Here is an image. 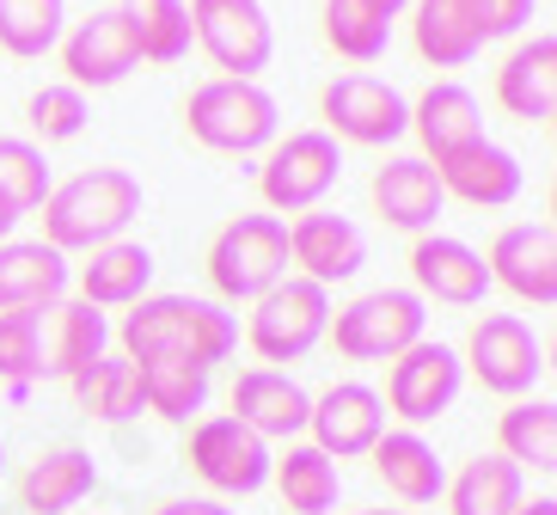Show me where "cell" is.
I'll use <instances>...</instances> for the list:
<instances>
[{
    "instance_id": "obj_15",
    "label": "cell",
    "mask_w": 557,
    "mask_h": 515,
    "mask_svg": "<svg viewBox=\"0 0 557 515\" xmlns=\"http://www.w3.org/2000/svg\"><path fill=\"white\" fill-rule=\"evenodd\" d=\"M307 430H312V449L331 454V461H356L368 454L386 436V405H380L374 387L361 381H331L307 412Z\"/></svg>"
},
{
    "instance_id": "obj_21",
    "label": "cell",
    "mask_w": 557,
    "mask_h": 515,
    "mask_svg": "<svg viewBox=\"0 0 557 515\" xmlns=\"http://www.w3.org/2000/svg\"><path fill=\"white\" fill-rule=\"evenodd\" d=\"M435 179H442V197H459V203H472V209H508V203L521 197L527 172L515 154L496 148L491 135H484L472 148L447 154L442 167H435Z\"/></svg>"
},
{
    "instance_id": "obj_27",
    "label": "cell",
    "mask_w": 557,
    "mask_h": 515,
    "mask_svg": "<svg viewBox=\"0 0 557 515\" xmlns=\"http://www.w3.org/2000/svg\"><path fill=\"white\" fill-rule=\"evenodd\" d=\"M153 283V252L135 246V240H111V246L86 252L81 265V301L86 307H135Z\"/></svg>"
},
{
    "instance_id": "obj_20",
    "label": "cell",
    "mask_w": 557,
    "mask_h": 515,
    "mask_svg": "<svg viewBox=\"0 0 557 515\" xmlns=\"http://www.w3.org/2000/svg\"><path fill=\"white\" fill-rule=\"evenodd\" d=\"M496 105L515 123H552L557 111V37L552 32H533L508 50V62L496 68Z\"/></svg>"
},
{
    "instance_id": "obj_6",
    "label": "cell",
    "mask_w": 557,
    "mask_h": 515,
    "mask_svg": "<svg viewBox=\"0 0 557 515\" xmlns=\"http://www.w3.org/2000/svg\"><path fill=\"white\" fill-rule=\"evenodd\" d=\"M337 179H344V148H337L325 130H295V135H276V142H270L263 172H258V191L282 221V216L319 209Z\"/></svg>"
},
{
    "instance_id": "obj_8",
    "label": "cell",
    "mask_w": 557,
    "mask_h": 515,
    "mask_svg": "<svg viewBox=\"0 0 557 515\" xmlns=\"http://www.w3.org/2000/svg\"><path fill=\"white\" fill-rule=\"evenodd\" d=\"M190 7V44H202L221 81H258L276 56V25L263 0H184Z\"/></svg>"
},
{
    "instance_id": "obj_37",
    "label": "cell",
    "mask_w": 557,
    "mask_h": 515,
    "mask_svg": "<svg viewBox=\"0 0 557 515\" xmlns=\"http://www.w3.org/2000/svg\"><path fill=\"white\" fill-rule=\"evenodd\" d=\"M325 44L344 62H380L393 44V19H380L368 0H325Z\"/></svg>"
},
{
    "instance_id": "obj_40",
    "label": "cell",
    "mask_w": 557,
    "mask_h": 515,
    "mask_svg": "<svg viewBox=\"0 0 557 515\" xmlns=\"http://www.w3.org/2000/svg\"><path fill=\"white\" fill-rule=\"evenodd\" d=\"M478 13H484V44H496L533 25V0H478Z\"/></svg>"
},
{
    "instance_id": "obj_34",
    "label": "cell",
    "mask_w": 557,
    "mask_h": 515,
    "mask_svg": "<svg viewBox=\"0 0 557 515\" xmlns=\"http://www.w3.org/2000/svg\"><path fill=\"white\" fill-rule=\"evenodd\" d=\"M141 368V405L165 424H197V412L209 405V368L197 363H135Z\"/></svg>"
},
{
    "instance_id": "obj_28",
    "label": "cell",
    "mask_w": 557,
    "mask_h": 515,
    "mask_svg": "<svg viewBox=\"0 0 557 515\" xmlns=\"http://www.w3.org/2000/svg\"><path fill=\"white\" fill-rule=\"evenodd\" d=\"M270 479H276L288 515H331L337 510V491H344L337 461L319 454L312 442H288L282 454H270Z\"/></svg>"
},
{
    "instance_id": "obj_36",
    "label": "cell",
    "mask_w": 557,
    "mask_h": 515,
    "mask_svg": "<svg viewBox=\"0 0 557 515\" xmlns=\"http://www.w3.org/2000/svg\"><path fill=\"white\" fill-rule=\"evenodd\" d=\"M50 191H55V179H50L44 148L25 142V135H0V209L32 216V209H44Z\"/></svg>"
},
{
    "instance_id": "obj_11",
    "label": "cell",
    "mask_w": 557,
    "mask_h": 515,
    "mask_svg": "<svg viewBox=\"0 0 557 515\" xmlns=\"http://www.w3.org/2000/svg\"><path fill=\"white\" fill-rule=\"evenodd\" d=\"M459 368H472L484 393L527 400L533 381L545 375V350H540V338H533L527 319L484 314V319H472V332H466V356H459Z\"/></svg>"
},
{
    "instance_id": "obj_32",
    "label": "cell",
    "mask_w": 557,
    "mask_h": 515,
    "mask_svg": "<svg viewBox=\"0 0 557 515\" xmlns=\"http://www.w3.org/2000/svg\"><path fill=\"white\" fill-rule=\"evenodd\" d=\"M67 387H74L81 412L99 417V424H129V417L148 412V405H141V368H135L129 356H99V363L81 368Z\"/></svg>"
},
{
    "instance_id": "obj_31",
    "label": "cell",
    "mask_w": 557,
    "mask_h": 515,
    "mask_svg": "<svg viewBox=\"0 0 557 515\" xmlns=\"http://www.w3.org/2000/svg\"><path fill=\"white\" fill-rule=\"evenodd\" d=\"M116 13L129 25V44H135L141 62L172 68V62L190 56V7H184V0H123Z\"/></svg>"
},
{
    "instance_id": "obj_38",
    "label": "cell",
    "mask_w": 557,
    "mask_h": 515,
    "mask_svg": "<svg viewBox=\"0 0 557 515\" xmlns=\"http://www.w3.org/2000/svg\"><path fill=\"white\" fill-rule=\"evenodd\" d=\"M86 117H92V105H86L81 86H37L32 99H25V123H32V135H44V142H74V135L86 130Z\"/></svg>"
},
{
    "instance_id": "obj_14",
    "label": "cell",
    "mask_w": 557,
    "mask_h": 515,
    "mask_svg": "<svg viewBox=\"0 0 557 515\" xmlns=\"http://www.w3.org/2000/svg\"><path fill=\"white\" fill-rule=\"evenodd\" d=\"M410 295L423 301H442V307H484L491 295V270H484V252H472L466 240L454 233H417L410 246Z\"/></svg>"
},
{
    "instance_id": "obj_24",
    "label": "cell",
    "mask_w": 557,
    "mask_h": 515,
    "mask_svg": "<svg viewBox=\"0 0 557 515\" xmlns=\"http://www.w3.org/2000/svg\"><path fill=\"white\" fill-rule=\"evenodd\" d=\"M92 485H99V461L86 449H74V442H62V449H44L25 466L18 503H25V515H67L74 503L92 498Z\"/></svg>"
},
{
    "instance_id": "obj_5",
    "label": "cell",
    "mask_w": 557,
    "mask_h": 515,
    "mask_svg": "<svg viewBox=\"0 0 557 515\" xmlns=\"http://www.w3.org/2000/svg\"><path fill=\"white\" fill-rule=\"evenodd\" d=\"M325 338L337 344L344 363H393L429 338V307L410 289H374V295H356L349 307H337Z\"/></svg>"
},
{
    "instance_id": "obj_33",
    "label": "cell",
    "mask_w": 557,
    "mask_h": 515,
    "mask_svg": "<svg viewBox=\"0 0 557 515\" xmlns=\"http://www.w3.org/2000/svg\"><path fill=\"white\" fill-rule=\"evenodd\" d=\"M496 454L533 473L557 466V405L552 400H515L496 417Z\"/></svg>"
},
{
    "instance_id": "obj_22",
    "label": "cell",
    "mask_w": 557,
    "mask_h": 515,
    "mask_svg": "<svg viewBox=\"0 0 557 515\" xmlns=\"http://www.w3.org/2000/svg\"><path fill=\"white\" fill-rule=\"evenodd\" d=\"M67 295V258L44 240H0V314H50Z\"/></svg>"
},
{
    "instance_id": "obj_45",
    "label": "cell",
    "mask_w": 557,
    "mask_h": 515,
    "mask_svg": "<svg viewBox=\"0 0 557 515\" xmlns=\"http://www.w3.org/2000/svg\"><path fill=\"white\" fill-rule=\"evenodd\" d=\"M356 515H410V510H356Z\"/></svg>"
},
{
    "instance_id": "obj_43",
    "label": "cell",
    "mask_w": 557,
    "mask_h": 515,
    "mask_svg": "<svg viewBox=\"0 0 557 515\" xmlns=\"http://www.w3.org/2000/svg\"><path fill=\"white\" fill-rule=\"evenodd\" d=\"M368 7H374L380 19H398V13H405V7H410V0H368Z\"/></svg>"
},
{
    "instance_id": "obj_41",
    "label": "cell",
    "mask_w": 557,
    "mask_h": 515,
    "mask_svg": "<svg viewBox=\"0 0 557 515\" xmlns=\"http://www.w3.org/2000/svg\"><path fill=\"white\" fill-rule=\"evenodd\" d=\"M153 515H239V510H227V503H214V498H165Z\"/></svg>"
},
{
    "instance_id": "obj_10",
    "label": "cell",
    "mask_w": 557,
    "mask_h": 515,
    "mask_svg": "<svg viewBox=\"0 0 557 515\" xmlns=\"http://www.w3.org/2000/svg\"><path fill=\"white\" fill-rule=\"evenodd\" d=\"M184 461H190V473H197L209 491H221V498H251V491L270 485V442L251 436L246 424L227 417V412L190 424Z\"/></svg>"
},
{
    "instance_id": "obj_1",
    "label": "cell",
    "mask_w": 557,
    "mask_h": 515,
    "mask_svg": "<svg viewBox=\"0 0 557 515\" xmlns=\"http://www.w3.org/2000/svg\"><path fill=\"white\" fill-rule=\"evenodd\" d=\"M123 356L129 363H197L214 375V363H227L239 344V319L221 301H197V295H141L116 326Z\"/></svg>"
},
{
    "instance_id": "obj_9",
    "label": "cell",
    "mask_w": 557,
    "mask_h": 515,
    "mask_svg": "<svg viewBox=\"0 0 557 515\" xmlns=\"http://www.w3.org/2000/svg\"><path fill=\"white\" fill-rule=\"evenodd\" d=\"M331 142H356V148H393L410 135V99L380 74H337L319 93Z\"/></svg>"
},
{
    "instance_id": "obj_16",
    "label": "cell",
    "mask_w": 557,
    "mask_h": 515,
    "mask_svg": "<svg viewBox=\"0 0 557 515\" xmlns=\"http://www.w3.org/2000/svg\"><path fill=\"white\" fill-rule=\"evenodd\" d=\"M288 265H300V277L319 289L349 283L361 265H368V240L349 216H331V209H307V216L288 221Z\"/></svg>"
},
{
    "instance_id": "obj_12",
    "label": "cell",
    "mask_w": 557,
    "mask_h": 515,
    "mask_svg": "<svg viewBox=\"0 0 557 515\" xmlns=\"http://www.w3.org/2000/svg\"><path fill=\"white\" fill-rule=\"evenodd\" d=\"M459 381H466L459 350L423 338V344H410L405 356L386 363V400L380 405H386V417H398L405 430H423V424H435V417L459 400Z\"/></svg>"
},
{
    "instance_id": "obj_13",
    "label": "cell",
    "mask_w": 557,
    "mask_h": 515,
    "mask_svg": "<svg viewBox=\"0 0 557 515\" xmlns=\"http://www.w3.org/2000/svg\"><path fill=\"white\" fill-rule=\"evenodd\" d=\"M491 289L503 283L527 307H552L557 301V228L552 221H515L491 240Z\"/></svg>"
},
{
    "instance_id": "obj_26",
    "label": "cell",
    "mask_w": 557,
    "mask_h": 515,
    "mask_svg": "<svg viewBox=\"0 0 557 515\" xmlns=\"http://www.w3.org/2000/svg\"><path fill=\"white\" fill-rule=\"evenodd\" d=\"M410 37L429 68H466L484 50V13H478V0H417Z\"/></svg>"
},
{
    "instance_id": "obj_35",
    "label": "cell",
    "mask_w": 557,
    "mask_h": 515,
    "mask_svg": "<svg viewBox=\"0 0 557 515\" xmlns=\"http://www.w3.org/2000/svg\"><path fill=\"white\" fill-rule=\"evenodd\" d=\"M67 32V0H0V50L18 62L50 56Z\"/></svg>"
},
{
    "instance_id": "obj_18",
    "label": "cell",
    "mask_w": 557,
    "mask_h": 515,
    "mask_svg": "<svg viewBox=\"0 0 557 515\" xmlns=\"http://www.w3.org/2000/svg\"><path fill=\"white\" fill-rule=\"evenodd\" d=\"M307 412H312V393L288 375V368H246L233 381V412L251 436L263 442H295L307 430Z\"/></svg>"
},
{
    "instance_id": "obj_44",
    "label": "cell",
    "mask_w": 557,
    "mask_h": 515,
    "mask_svg": "<svg viewBox=\"0 0 557 515\" xmlns=\"http://www.w3.org/2000/svg\"><path fill=\"white\" fill-rule=\"evenodd\" d=\"M13 228H18V216L13 209H0V240H13Z\"/></svg>"
},
{
    "instance_id": "obj_29",
    "label": "cell",
    "mask_w": 557,
    "mask_h": 515,
    "mask_svg": "<svg viewBox=\"0 0 557 515\" xmlns=\"http://www.w3.org/2000/svg\"><path fill=\"white\" fill-rule=\"evenodd\" d=\"M447 510L454 515H515L527 503V485H521V466L503 461V454H478L466 461L447 479Z\"/></svg>"
},
{
    "instance_id": "obj_39",
    "label": "cell",
    "mask_w": 557,
    "mask_h": 515,
    "mask_svg": "<svg viewBox=\"0 0 557 515\" xmlns=\"http://www.w3.org/2000/svg\"><path fill=\"white\" fill-rule=\"evenodd\" d=\"M44 375V314H0V381Z\"/></svg>"
},
{
    "instance_id": "obj_25",
    "label": "cell",
    "mask_w": 557,
    "mask_h": 515,
    "mask_svg": "<svg viewBox=\"0 0 557 515\" xmlns=\"http://www.w3.org/2000/svg\"><path fill=\"white\" fill-rule=\"evenodd\" d=\"M368 461H374V479L386 485L398 503H417V510H423V503H435L447 491L442 454L429 449L417 430H386L374 449H368Z\"/></svg>"
},
{
    "instance_id": "obj_17",
    "label": "cell",
    "mask_w": 557,
    "mask_h": 515,
    "mask_svg": "<svg viewBox=\"0 0 557 515\" xmlns=\"http://www.w3.org/2000/svg\"><path fill=\"white\" fill-rule=\"evenodd\" d=\"M62 68H67V86H116V81H129L135 68H141V56H135V44H129V25H123V13L116 7H104V13H92V19H81L74 32H62Z\"/></svg>"
},
{
    "instance_id": "obj_30",
    "label": "cell",
    "mask_w": 557,
    "mask_h": 515,
    "mask_svg": "<svg viewBox=\"0 0 557 515\" xmlns=\"http://www.w3.org/2000/svg\"><path fill=\"white\" fill-rule=\"evenodd\" d=\"M50 314H55V326H50V344H44V375L74 381L81 368L111 356V326H104L99 307H86V301H55Z\"/></svg>"
},
{
    "instance_id": "obj_19",
    "label": "cell",
    "mask_w": 557,
    "mask_h": 515,
    "mask_svg": "<svg viewBox=\"0 0 557 515\" xmlns=\"http://www.w3.org/2000/svg\"><path fill=\"white\" fill-rule=\"evenodd\" d=\"M368 197H374L386 228H405V233H429L447 209L442 179H435V167H429L423 154H393V160H380Z\"/></svg>"
},
{
    "instance_id": "obj_42",
    "label": "cell",
    "mask_w": 557,
    "mask_h": 515,
    "mask_svg": "<svg viewBox=\"0 0 557 515\" xmlns=\"http://www.w3.org/2000/svg\"><path fill=\"white\" fill-rule=\"evenodd\" d=\"M515 515H557V498H533V503H521Z\"/></svg>"
},
{
    "instance_id": "obj_4",
    "label": "cell",
    "mask_w": 557,
    "mask_h": 515,
    "mask_svg": "<svg viewBox=\"0 0 557 515\" xmlns=\"http://www.w3.org/2000/svg\"><path fill=\"white\" fill-rule=\"evenodd\" d=\"M209 283L221 301H258L288 277V221L276 216H233L209 240Z\"/></svg>"
},
{
    "instance_id": "obj_23",
    "label": "cell",
    "mask_w": 557,
    "mask_h": 515,
    "mask_svg": "<svg viewBox=\"0 0 557 515\" xmlns=\"http://www.w3.org/2000/svg\"><path fill=\"white\" fill-rule=\"evenodd\" d=\"M410 135L423 142V160H429V167H442L447 154L484 142V111H478L472 86H459V81L423 86V99L410 105Z\"/></svg>"
},
{
    "instance_id": "obj_3",
    "label": "cell",
    "mask_w": 557,
    "mask_h": 515,
    "mask_svg": "<svg viewBox=\"0 0 557 515\" xmlns=\"http://www.w3.org/2000/svg\"><path fill=\"white\" fill-rule=\"evenodd\" d=\"M184 130L209 154H263L282 135V105L258 81H202L184 99Z\"/></svg>"
},
{
    "instance_id": "obj_46",
    "label": "cell",
    "mask_w": 557,
    "mask_h": 515,
    "mask_svg": "<svg viewBox=\"0 0 557 515\" xmlns=\"http://www.w3.org/2000/svg\"><path fill=\"white\" fill-rule=\"evenodd\" d=\"M0 473H7V449H0Z\"/></svg>"
},
{
    "instance_id": "obj_2",
    "label": "cell",
    "mask_w": 557,
    "mask_h": 515,
    "mask_svg": "<svg viewBox=\"0 0 557 515\" xmlns=\"http://www.w3.org/2000/svg\"><path fill=\"white\" fill-rule=\"evenodd\" d=\"M141 179L123 167H86L74 179H62L44 197V246L67 252H99L111 240H123L135 216H141Z\"/></svg>"
},
{
    "instance_id": "obj_7",
    "label": "cell",
    "mask_w": 557,
    "mask_h": 515,
    "mask_svg": "<svg viewBox=\"0 0 557 515\" xmlns=\"http://www.w3.org/2000/svg\"><path fill=\"white\" fill-rule=\"evenodd\" d=\"M325 326H331V289L307 283V277H282L270 295L251 301L246 344L263 363H300L325 344Z\"/></svg>"
}]
</instances>
